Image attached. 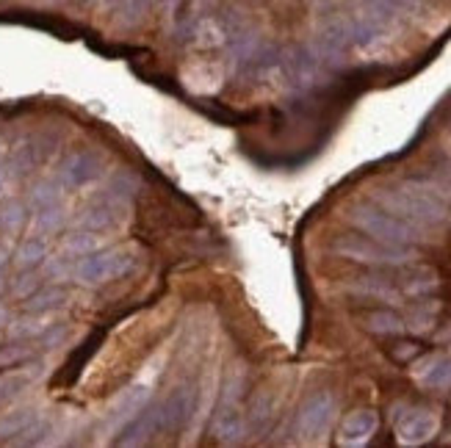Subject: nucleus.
Instances as JSON below:
<instances>
[{
    "mask_svg": "<svg viewBox=\"0 0 451 448\" xmlns=\"http://www.w3.org/2000/svg\"><path fill=\"white\" fill-rule=\"evenodd\" d=\"M34 371H14V373H3L0 376V404L11 401L14 396H20L31 382H34Z\"/></svg>",
    "mask_w": 451,
    "mask_h": 448,
    "instance_id": "21",
    "label": "nucleus"
},
{
    "mask_svg": "<svg viewBox=\"0 0 451 448\" xmlns=\"http://www.w3.org/2000/svg\"><path fill=\"white\" fill-rule=\"evenodd\" d=\"M36 418V410H31V407H22V410H14V412H6L3 418H0V440H11V438H17L31 421Z\"/></svg>",
    "mask_w": 451,
    "mask_h": 448,
    "instance_id": "19",
    "label": "nucleus"
},
{
    "mask_svg": "<svg viewBox=\"0 0 451 448\" xmlns=\"http://www.w3.org/2000/svg\"><path fill=\"white\" fill-rule=\"evenodd\" d=\"M61 224H64V208H61V202L36 211V230L39 232H56Z\"/></svg>",
    "mask_w": 451,
    "mask_h": 448,
    "instance_id": "24",
    "label": "nucleus"
},
{
    "mask_svg": "<svg viewBox=\"0 0 451 448\" xmlns=\"http://www.w3.org/2000/svg\"><path fill=\"white\" fill-rule=\"evenodd\" d=\"M25 222V205L17 202V200H8L0 205V227L6 232H17Z\"/></svg>",
    "mask_w": 451,
    "mask_h": 448,
    "instance_id": "22",
    "label": "nucleus"
},
{
    "mask_svg": "<svg viewBox=\"0 0 451 448\" xmlns=\"http://www.w3.org/2000/svg\"><path fill=\"white\" fill-rule=\"evenodd\" d=\"M0 324H6V307L0 304Z\"/></svg>",
    "mask_w": 451,
    "mask_h": 448,
    "instance_id": "30",
    "label": "nucleus"
},
{
    "mask_svg": "<svg viewBox=\"0 0 451 448\" xmlns=\"http://www.w3.org/2000/svg\"><path fill=\"white\" fill-rule=\"evenodd\" d=\"M332 412H335L332 393L321 390V393L310 396L300 410V432L304 438H318L321 432H327V426L332 421Z\"/></svg>",
    "mask_w": 451,
    "mask_h": 448,
    "instance_id": "5",
    "label": "nucleus"
},
{
    "mask_svg": "<svg viewBox=\"0 0 451 448\" xmlns=\"http://www.w3.org/2000/svg\"><path fill=\"white\" fill-rule=\"evenodd\" d=\"M0 194H3V172H0Z\"/></svg>",
    "mask_w": 451,
    "mask_h": 448,
    "instance_id": "31",
    "label": "nucleus"
},
{
    "mask_svg": "<svg viewBox=\"0 0 451 448\" xmlns=\"http://www.w3.org/2000/svg\"><path fill=\"white\" fill-rule=\"evenodd\" d=\"M6 263H8V246L0 244V269H6Z\"/></svg>",
    "mask_w": 451,
    "mask_h": 448,
    "instance_id": "28",
    "label": "nucleus"
},
{
    "mask_svg": "<svg viewBox=\"0 0 451 448\" xmlns=\"http://www.w3.org/2000/svg\"><path fill=\"white\" fill-rule=\"evenodd\" d=\"M379 429L374 410H357L341 424V446H366Z\"/></svg>",
    "mask_w": 451,
    "mask_h": 448,
    "instance_id": "10",
    "label": "nucleus"
},
{
    "mask_svg": "<svg viewBox=\"0 0 451 448\" xmlns=\"http://www.w3.org/2000/svg\"><path fill=\"white\" fill-rule=\"evenodd\" d=\"M374 200L399 219L410 224H441L446 219V205L429 194L424 186H399V188H382Z\"/></svg>",
    "mask_w": 451,
    "mask_h": 448,
    "instance_id": "1",
    "label": "nucleus"
},
{
    "mask_svg": "<svg viewBox=\"0 0 451 448\" xmlns=\"http://www.w3.org/2000/svg\"><path fill=\"white\" fill-rule=\"evenodd\" d=\"M214 435H216V440H222V443H235V440H241V435H244V421H241V412L232 407V401L225 398V404L216 410V415H214Z\"/></svg>",
    "mask_w": 451,
    "mask_h": 448,
    "instance_id": "13",
    "label": "nucleus"
},
{
    "mask_svg": "<svg viewBox=\"0 0 451 448\" xmlns=\"http://www.w3.org/2000/svg\"><path fill=\"white\" fill-rule=\"evenodd\" d=\"M61 202V186L59 183H50V180H42L31 188L28 194V205L34 211H42V208H50V205H59Z\"/></svg>",
    "mask_w": 451,
    "mask_h": 448,
    "instance_id": "20",
    "label": "nucleus"
},
{
    "mask_svg": "<svg viewBox=\"0 0 451 448\" xmlns=\"http://www.w3.org/2000/svg\"><path fill=\"white\" fill-rule=\"evenodd\" d=\"M147 401H150V384H133V387H128V390L114 401V407L108 410L105 429H108V432H119L122 426H128V424L145 410Z\"/></svg>",
    "mask_w": 451,
    "mask_h": 448,
    "instance_id": "6",
    "label": "nucleus"
},
{
    "mask_svg": "<svg viewBox=\"0 0 451 448\" xmlns=\"http://www.w3.org/2000/svg\"><path fill=\"white\" fill-rule=\"evenodd\" d=\"M45 257H47V244H45L42 238H28V241H22V244L17 246V252H14V263H17L20 269H34V266H39Z\"/></svg>",
    "mask_w": 451,
    "mask_h": 448,
    "instance_id": "18",
    "label": "nucleus"
},
{
    "mask_svg": "<svg viewBox=\"0 0 451 448\" xmlns=\"http://www.w3.org/2000/svg\"><path fill=\"white\" fill-rule=\"evenodd\" d=\"M3 285H6V269H0V291H3Z\"/></svg>",
    "mask_w": 451,
    "mask_h": 448,
    "instance_id": "29",
    "label": "nucleus"
},
{
    "mask_svg": "<svg viewBox=\"0 0 451 448\" xmlns=\"http://www.w3.org/2000/svg\"><path fill=\"white\" fill-rule=\"evenodd\" d=\"M415 376H418V382L424 387L446 390V387H451V357H429V360H424L415 368Z\"/></svg>",
    "mask_w": 451,
    "mask_h": 448,
    "instance_id": "14",
    "label": "nucleus"
},
{
    "mask_svg": "<svg viewBox=\"0 0 451 448\" xmlns=\"http://www.w3.org/2000/svg\"><path fill=\"white\" fill-rule=\"evenodd\" d=\"M100 249V238L94 235V230H77L73 235L64 238L61 244V252L67 257H83V255H91Z\"/></svg>",
    "mask_w": 451,
    "mask_h": 448,
    "instance_id": "16",
    "label": "nucleus"
},
{
    "mask_svg": "<svg viewBox=\"0 0 451 448\" xmlns=\"http://www.w3.org/2000/svg\"><path fill=\"white\" fill-rule=\"evenodd\" d=\"M36 288H39V277L28 271V274H22V277L14 283V297H17V299H28L34 291H36Z\"/></svg>",
    "mask_w": 451,
    "mask_h": 448,
    "instance_id": "27",
    "label": "nucleus"
},
{
    "mask_svg": "<svg viewBox=\"0 0 451 448\" xmlns=\"http://www.w3.org/2000/svg\"><path fill=\"white\" fill-rule=\"evenodd\" d=\"M133 269V257L125 249H97L91 255L77 257L73 266V277L83 285H103L111 283Z\"/></svg>",
    "mask_w": 451,
    "mask_h": 448,
    "instance_id": "4",
    "label": "nucleus"
},
{
    "mask_svg": "<svg viewBox=\"0 0 451 448\" xmlns=\"http://www.w3.org/2000/svg\"><path fill=\"white\" fill-rule=\"evenodd\" d=\"M363 324H366V329H371L376 335H399V332H404V321L390 310H376V313L363 315Z\"/></svg>",
    "mask_w": 451,
    "mask_h": 448,
    "instance_id": "17",
    "label": "nucleus"
},
{
    "mask_svg": "<svg viewBox=\"0 0 451 448\" xmlns=\"http://www.w3.org/2000/svg\"><path fill=\"white\" fill-rule=\"evenodd\" d=\"M34 357V349L25 343H11L0 349V368H17L22 363H28Z\"/></svg>",
    "mask_w": 451,
    "mask_h": 448,
    "instance_id": "23",
    "label": "nucleus"
},
{
    "mask_svg": "<svg viewBox=\"0 0 451 448\" xmlns=\"http://www.w3.org/2000/svg\"><path fill=\"white\" fill-rule=\"evenodd\" d=\"M119 205L122 202H117V200H111V197H105V200H100V202H94L91 208H86L83 214H80V219L77 224L83 227V230H108V227H114V224L119 222Z\"/></svg>",
    "mask_w": 451,
    "mask_h": 448,
    "instance_id": "12",
    "label": "nucleus"
},
{
    "mask_svg": "<svg viewBox=\"0 0 451 448\" xmlns=\"http://www.w3.org/2000/svg\"><path fill=\"white\" fill-rule=\"evenodd\" d=\"M438 426L441 421L432 410H413L396 424V438L404 446H421L438 435Z\"/></svg>",
    "mask_w": 451,
    "mask_h": 448,
    "instance_id": "7",
    "label": "nucleus"
},
{
    "mask_svg": "<svg viewBox=\"0 0 451 448\" xmlns=\"http://www.w3.org/2000/svg\"><path fill=\"white\" fill-rule=\"evenodd\" d=\"M50 329V324H45V318H20L14 327H11V335L14 338H36V335H45Z\"/></svg>",
    "mask_w": 451,
    "mask_h": 448,
    "instance_id": "26",
    "label": "nucleus"
},
{
    "mask_svg": "<svg viewBox=\"0 0 451 448\" xmlns=\"http://www.w3.org/2000/svg\"><path fill=\"white\" fill-rule=\"evenodd\" d=\"M332 252L346 257V260H355V263H369V266H404L413 252L407 246H393V244H385V241H376V238H363V235H341L335 244H332Z\"/></svg>",
    "mask_w": 451,
    "mask_h": 448,
    "instance_id": "3",
    "label": "nucleus"
},
{
    "mask_svg": "<svg viewBox=\"0 0 451 448\" xmlns=\"http://www.w3.org/2000/svg\"><path fill=\"white\" fill-rule=\"evenodd\" d=\"M396 3H410V0H396Z\"/></svg>",
    "mask_w": 451,
    "mask_h": 448,
    "instance_id": "32",
    "label": "nucleus"
},
{
    "mask_svg": "<svg viewBox=\"0 0 451 448\" xmlns=\"http://www.w3.org/2000/svg\"><path fill=\"white\" fill-rule=\"evenodd\" d=\"M352 291H355V294H363V297H371V299H385V301L396 299V291H393L387 283H382V280H360V283L352 285Z\"/></svg>",
    "mask_w": 451,
    "mask_h": 448,
    "instance_id": "25",
    "label": "nucleus"
},
{
    "mask_svg": "<svg viewBox=\"0 0 451 448\" xmlns=\"http://www.w3.org/2000/svg\"><path fill=\"white\" fill-rule=\"evenodd\" d=\"M349 222L360 232L371 235L376 241L393 244V246H410V244L418 241V232H415L413 224L382 211V208H374V205H355L349 211Z\"/></svg>",
    "mask_w": 451,
    "mask_h": 448,
    "instance_id": "2",
    "label": "nucleus"
},
{
    "mask_svg": "<svg viewBox=\"0 0 451 448\" xmlns=\"http://www.w3.org/2000/svg\"><path fill=\"white\" fill-rule=\"evenodd\" d=\"M161 429H163V407L161 404H152V407H147V412H139L122 429L119 446H142L145 440H150L152 435H158Z\"/></svg>",
    "mask_w": 451,
    "mask_h": 448,
    "instance_id": "9",
    "label": "nucleus"
},
{
    "mask_svg": "<svg viewBox=\"0 0 451 448\" xmlns=\"http://www.w3.org/2000/svg\"><path fill=\"white\" fill-rule=\"evenodd\" d=\"M67 301V291L64 288H36L28 301H25V307H28V313H36V315H45V313H50V310H56V307H61Z\"/></svg>",
    "mask_w": 451,
    "mask_h": 448,
    "instance_id": "15",
    "label": "nucleus"
},
{
    "mask_svg": "<svg viewBox=\"0 0 451 448\" xmlns=\"http://www.w3.org/2000/svg\"><path fill=\"white\" fill-rule=\"evenodd\" d=\"M103 174V160L91 152H75L70 155L61 166H59V177L64 186L70 188H80V186H89L91 180H97Z\"/></svg>",
    "mask_w": 451,
    "mask_h": 448,
    "instance_id": "8",
    "label": "nucleus"
},
{
    "mask_svg": "<svg viewBox=\"0 0 451 448\" xmlns=\"http://www.w3.org/2000/svg\"><path fill=\"white\" fill-rule=\"evenodd\" d=\"M161 407H163V429H166V432H177V429L191 418V410H194V390L180 387V390H175L166 401H161Z\"/></svg>",
    "mask_w": 451,
    "mask_h": 448,
    "instance_id": "11",
    "label": "nucleus"
}]
</instances>
